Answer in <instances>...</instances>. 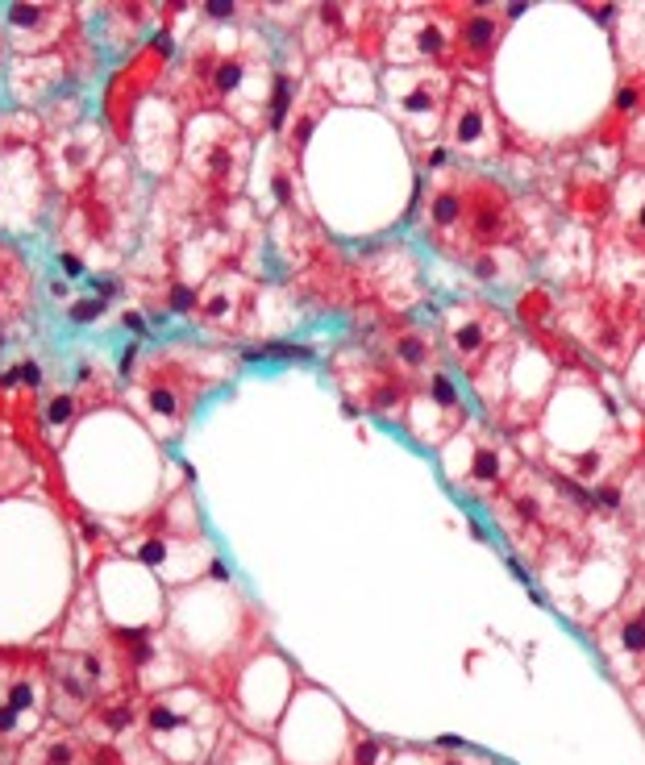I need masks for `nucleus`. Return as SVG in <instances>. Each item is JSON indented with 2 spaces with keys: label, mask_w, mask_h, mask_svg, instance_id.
Instances as JSON below:
<instances>
[{
  "label": "nucleus",
  "mask_w": 645,
  "mask_h": 765,
  "mask_svg": "<svg viewBox=\"0 0 645 765\" xmlns=\"http://www.w3.org/2000/svg\"><path fill=\"white\" fill-rule=\"evenodd\" d=\"M129 720H134V715H129V707H108V712H105V724H108L113 732L129 728Z\"/></svg>",
  "instance_id": "nucleus-31"
},
{
  "label": "nucleus",
  "mask_w": 645,
  "mask_h": 765,
  "mask_svg": "<svg viewBox=\"0 0 645 765\" xmlns=\"http://www.w3.org/2000/svg\"><path fill=\"white\" fill-rule=\"evenodd\" d=\"M392 753L396 745L387 736H375L366 728H350V741H346V765H392Z\"/></svg>",
  "instance_id": "nucleus-19"
},
{
  "label": "nucleus",
  "mask_w": 645,
  "mask_h": 765,
  "mask_svg": "<svg viewBox=\"0 0 645 765\" xmlns=\"http://www.w3.org/2000/svg\"><path fill=\"white\" fill-rule=\"evenodd\" d=\"M63 271H67V275H84V267H80V258L63 255Z\"/></svg>",
  "instance_id": "nucleus-37"
},
{
  "label": "nucleus",
  "mask_w": 645,
  "mask_h": 765,
  "mask_svg": "<svg viewBox=\"0 0 645 765\" xmlns=\"http://www.w3.org/2000/svg\"><path fill=\"white\" fill-rule=\"evenodd\" d=\"M105 304L108 300H101V296H96V300H84V304L71 308V321H96V317L105 312Z\"/></svg>",
  "instance_id": "nucleus-28"
},
{
  "label": "nucleus",
  "mask_w": 645,
  "mask_h": 765,
  "mask_svg": "<svg viewBox=\"0 0 645 765\" xmlns=\"http://www.w3.org/2000/svg\"><path fill=\"white\" fill-rule=\"evenodd\" d=\"M209 579H221V582H226V579H229L226 561H212V566H209Z\"/></svg>",
  "instance_id": "nucleus-36"
},
{
  "label": "nucleus",
  "mask_w": 645,
  "mask_h": 765,
  "mask_svg": "<svg viewBox=\"0 0 645 765\" xmlns=\"http://www.w3.org/2000/svg\"><path fill=\"white\" fill-rule=\"evenodd\" d=\"M375 358H384L392 371H400L404 379L420 383L429 371L446 366V345H441V338H434L429 329H420L417 321L384 317L379 338H375Z\"/></svg>",
  "instance_id": "nucleus-11"
},
{
  "label": "nucleus",
  "mask_w": 645,
  "mask_h": 765,
  "mask_svg": "<svg viewBox=\"0 0 645 765\" xmlns=\"http://www.w3.org/2000/svg\"><path fill=\"white\" fill-rule=\"evenodd\" d=\"M146 404H150V412H155V416L179 421V416L188 412V395L175 392V387H167V383H155V387H150V395H146Z\"/></svg>",
  "instance_id": "nucleus-20"
},
{
  "label": "nucleus",
  "mask_w": 645,
  "mask_h": 765,
  "mask_svg": "<svg viewBox=\"0 0 645 765\" xmlns=\"http://www.w3.org/2000/svg\"><path fill=\"white\" fill-rule=\"evenodd\" d=\"M67 416H71V400L67 395H59V400L51 404V412H46V421H51V425H63Z\"/></svg>",
  "instance_id": "nucleus-32"
},
{
  "label": "nucleus",
  "mask_w": 645,
  "mask_h": 765,
  "mask_svg": "<svg viewBox=\"0 0 645 765\" xmlns=\"http://www.w3.org/2000/svg\"><path fill=\"white\" fill-rule=\"evenodd\" d=\"M125 324H129V329H138V333H142V329H146V324H142L138 312H129V317H125Z\"/></svg>",
  "instance_id": "nucleus-39"
},
{
  "label": "nucleus",
  "mask_w": 645,
  "mask_h": 765,
  "mask_svg": "<svg viewBox=\"0 0 645 765\" xmlns=\"http://www.w3.org/2000/svg\"><path fill=\"white\" fill-rule=\"evenodd\" d=\"M46 762H51V765H71V762H75V748H71V745H51Z\"/></svg>",
  "instance_id": "nucleus-33"
},
{
  "label": "nucleus",
  "mask_w": 645,
  "mask_h": 765,
  "mask_svg": "<svg viewBox=\"0 0 645 765\" xmlns=\"http://www.w3.org/2000/svg\"><path fill=\"white\" fill-rule=\"evenodd\" d=\"M250 304V283H246L242 275H217L209 288H205V296H200V312H205V321L209 324H233L238 317H242V308Z\"/></svg>",
  "instance_id": "nucleus-16"
},
{
  "label": "nucleus",
  "mask_w": 645,
  "mask_h": 765,
  "mask_svg": "<svg viewBox=\"0 0 645 765\" xmlns=\"http://www.w3.org/2000/svg\"><path fill=\"white\" fill-rule=\"evenodd\" d=\"M18 715L21 712H13V707L4 703V707H0V732H13V728H18Z\"/></svg>",
  "instance_id": "nucleus-34"
},
{
  "label": "nucleus",
  "mask_w": 645,
  "mask_h": 765,
  "mask_svg": "<svg viewBox=\"0 0 645 765\" xmlns=\"http://www.w3.org/2000/svg\"><path fill=\"white\" fill-rule=\"evenodd\" d=\"M441 146L458 158H475V163H496L508 151L504 121L496 113V104L488 96V84H471L458 80L450 96V113H446V130H441Z\"/></svg>",
  "instance_id": "nucleus-6"
},
{
  "label": "nucleus",
  "mask_w": 645,
  "mask_h": 765,
  "mask_svg": "<svg viewBox=\"0 0 645 765\" xmlns=\"http://www.w3.org/2000/svg\"><path fill=\"white\" fill-rule=\"evenodd\" d=\"M621 163H625V167H645V108H642V117L628 125L625 142H621Z\"/></svg>",
  "instance_id": "nucleus-22"
},
{
  "label": "nucleus",
  "mask_w": 645,
  "mask_h": 765,
  "mask_svg": "<svg viewBox=\"0 0 645 765\" xmlns=\"http://www.w3.org/2000/svg\"><path fill=\"white\" fill-rule=\"evenodd\" d=\"M420 221H425V238L458 262L529 246V221L517 196L471 163H450L434 170Z\"/></svg>",
  "instance_id": "nucleus-1"
},
{
  "label": "nucleus",
  "mask_w": 645,
  "mask_h": 765,
  "mask_svg": "<svg viewBox=\"0 0 645 765\" xmlns=\"http://www.w3.org/2000/svg\"><path fill=\"white\" fill-rule=\"evenodd\" d=\"M608 229L645 255V167H621L616 184H612Z\"/></svg>",
  "instance_id": "nucleus-14"
},
{
  "label": "nucleus",
  "mask_w": 645,
  "mask_h": 765,
  "mask_svg": "<svg viewBox=\"0 0 645 765\" xmlns=\"http://www.w3.org/2000/svg\"><path fill=\"white\" fill-rule=\"evenodd\" d=\"M51 18H63V9H46V4H9V25H18V30H42Z\"/></svg>",
  "instance_id": "nucleus-21"
},
{
  "label": "nucleus",
  "mask_w": 645,
  "mask_h": 765,
  "mask_svg": "<svg viewBox=\"0 0 645 765\" xmlns=\"http://www.w3.org/2000/svg\"><path fill=\"white\" fill-rule=\"evenodd\" d=\"M84 670L92 674V679H96V674H101V662H96V658H84Z\"/></svg>",
  "instance_id": "nucleus-38"
},
{
  "label": "nucleus",
  "mask_w": 645,
  "mask_h": 765,
  "mask_svg": "<svg viewBox=\"0 0 645 765\" xmlns=\"http://www.w3.org/2000/svg\"><path fill=\"white\" fill-rule=\"evenodd\" d=\"M524 9L517 4H454V18H458V38H454V75L458 80H471V84H488V68L504 30L512 18H521Z\"/></svg>",
  "instance_id": "nucleus-10"
},
{
  "label": "nucleus",
  "mask_w": 645,
  "mask_h": 765,
  "mask_svg": "<svg viewBox=\"0 0 645 765\" xmlns=\"http://www.w3.org/2000/svg\"><path fill=\"white\" fill-rule=\"evenodd\" d=\"M512 338H517L512 321L488 300H450L441 308V345L462 374H471L491 350H500Z\"/></svg>",
  "instance_id": "nucleus-8"
},
{
  "label": "nucleus",
  "mask_w": 645,
  "mask_h": 765,
  "mask_svg": "<svg viewBox=\"0 0 645 765\" xmlns=\"http://www.w3.org/2000/svg\"><path fill=\"white\" fill-rule=\"evenodd\" d=\"M271 192H275V200H280L283 208H297V179H292V170L288 167L271 170Z\"/></svg>",
  "instance_id": "nucleus-23"
},
{
  "label": "nucleus",
  "mask_w": 645,
  "mask_h": 765,
  "mask_svg": "<svg viewBox=\"0 0 645 765\" xmlns=\"http://www.w3.org/2000/svg\"><path fill=\"white\" fill-rule=\"evenodd\" d=\"M446 462L450 466V483L458 492H467L471 499L491 504L496 495L508 487V478L524 466V458L517 454V445L508 433H500L496 425H471L446 445Z\"/></svg>",
  "instance_id": "nucleus-4"
},
{
  "label": "nucleus",
  "mask_w": 645,
  "mask_h": 765,
  "mask_svg": "<svg viewBox=\"0 0 645 765\" xmlns=\"http://www.w3.org/2000/svg\"><path fill=\"white\" fill-rule=\"evenodd\" d=\"M366 9L371 4H342V0H321L304 13V51L325 54V51H358V38L366 25Z\"/></svg>",
  "instance_id": "nucleus-12"
},
{
  "label": "nucleus",
  "mask_w": 645,
  "mask_h": 765,
  "mask_svg": "<svg viewBox=\"0 0 645 765\" xmlns=\"http://www.w3.org/2000/svg\"><path fill=\"white\" fill-rule=\"evenodd\" d=\"M150 728H155V732L179 728V712H171L167 703H155V707H150Z\"/></svg>",
  "instance_id": "nucleus-25"
},
{
  "label": "nucleus",
  "mask_w": 645,
  "mask_h": 765,
  "mask_svg": "<svg viewBox=\"0 0 645 765\" xmlns=\"http://www.w3.org/2000/svg\"><path fill=\"white\" fill-rule=\"evenodd\" d=\"M30 703H34V686H30V682H18V686L9 691V707H13V712H25Z\"/></svg>",
  "instance_id": "nucleus-29"
},
{
  "label": "nucleus",
  "mask_w": 645,
  "mask_h": 765,
  "mask_svg": "<svg viewBox=\"0 0 645 765\" xmlns=\"http://www.w3.org/2000/svg\"><path fill=\"white\" fill-rule=\"evenodd\" d=\"M458 75L441 68H379V101L420 146H437Z\"/></svg>",
  "instance_id": "nucleus-3"
},
{
  "label": "nucleus",
  "mask_w": 645,
  "mask_h": 765,
  "mask_svg": "<svg viewBox=\"0 0 645 765\" xmlns=\"http://www.w3.org/2000/svg\"><path fill=\"white\" fill-rule=\"evenodd\" d=\"M21 379H25L30 387H38V379H42V371H38L34 362H21Z\"/></svg>",
  "instance_id": "nucleus-35"
},
{
  "label": "nucleus",
  "mask_w": 645,
  "mask_h": 765,
  "mask_svg": "<svg viewBox=\"0 0 645 765\" xmlns=\"http://www.w3.org/2000/svg\"><path fill=\"white\" fill-rule=\"evenodd\" d=\"M138 561H142V566H163V561H167V545L158 541V537L142 541L138 545Z\"/></svg>",
  "instance_id": "nucleus-26"
},
{
  "label": "nucleus",
  "mask_w": 645,
  "mask_h": 765,
  "mask_svg": "<svg viewBox=\"0 0 645 765\" xmlns=\"http://www.w3.org/2000/svg\"><path fill=\"white\" fill-rule=\"evenodd\" d=\"M642 108H645V75L642 71H621V75H616V87H612L608 108H604L600 125L592 130V142L608 146V151H621L628 125L642 117Z\"/></svg>",
  "instance_id": "nucleus-13"
},
{
  "label": "nucleus",
  "mask_w": 645,
  "mask_h": 765,
  "mask_svg": "<svg viewBox=\"0 0 645 765\" xmlns=\"http://www.w3.org/2000/svg\"><path fill=\"white\" fill-rule=\"evenodd\" d=\"M325 108H330V92H325V87H316V84L304 87L297 113H292L288 130H283V134H288V151H292V158H300V154H304V146H309L313 130L321 125V117H325Z\"/></svg>",
  "instance_id": "nucleus-17"
},
{
  "label": "nucleus",
  "mask_w": 645,
  "mask_h": 765,
  "mask_svg": "<svg viewBox=\"0 0 645 765\" xmlns=\"http://www.w3.org/2000/svg\"><path fill=\"white\" fill-rule=\"evenodd\" d=\"M333 374L342 383L346 400L363 404L366 412H375L379 421L404 425V412L413 400V379H404L400 371H392L384 358H375V350H350V354L333 358Z\"/></svg>",
  "instance_id": "nucleus-7"
},
{
  "label": "nucleus",
  "mask_w": 645,
  "mask_h": 765,
  "mask_svg": "<svg viewBox=\"0 0 645 765\" xmlns=\"http://www.w3.org/2000/svg\"><path fill=\"white\" fill-rule=\"evenodd\" d=\"M196 304H200V296H196L188 283H175V288H171V308H175V312H193Z\"/></svg>",
  "instance_id": "nucleus-27"
},
{
  "label": "nucleus",
  "mask_w": 645,
  "mask_h": 765,
  "mask_svg": "<svg viewBox=\"0 0 645 765\" xmlns=\"http://www.w3.org/2000/svg\"><path fill=\"white\" fill-rule=\"evenodd\" d=\"M238 13V4H229V0H209L205 4V18H212V21H229Z\"/></svg>",
  "instance_id": "nucleus-30"
},
{
  "label": "nucleus",
  "mask_w": 645,
  "mask_h": 765,
  "mask_svg": "<svg viewBox=\"0 0 645 765\" xmlns=\"http://www.w3.org/2000/svg\"><path fill=\"white\" fill-rule=\"evenodd\" d=\"M196 170H200V179L212 184L217 192H229V187L238 184V175H242V137L238 134L209 137L205 151H200Z\"/></svg>",
  "instance_id": "nucleus-15"
},
{
  "label": "nucleus",
  "mask_w": 645,
  "mask_h": 765,
  "mask_svg": "<svg viewBox=\"0 0 645 765\" xmlns=\"http://www.w3.org/2000/svg\"><path fill=\"white\" fill-rule=\"evenodd\" d=\"M117 637H122L125 645H129V653H134V662H138V665L150 662V653H155V645H150V632H146V629H122Z\"/></svg>",
  "instance_id": "nucleus-24"
},
{
  "label": "nucleus",
  "mask_w": 645,
  "mask_h": 765,
  "mask_svg": "<svg viewBox=\"0 0 645 765\" xmlns=\"http://www.w3.org/2000/svg\"><path fill=\"white\" fill-rule=\"evenodd\" d=\"M467 421H471V409H467V400H462L458 379H454L446 366H437V371H429L420 379L417 387H413L408 412H404L408 437L420 445H429V449H437V445L446 449V445L467 428Z\"/></svg>",
  "instance_id": "nucleus-9"
},
{
  "label": "nucleus",
  "mask_w": 645,
  "mask_h": 765,
  "mask_svg": "<svg viewBox=\"0 0 645 765\" xmlns=\"http://www.w3.org/2000/svg\"><path fill=\"white\" fill-rule=\"evenodd\" d=\"M297 75L292 71H275L271 75V92H267V113H262V125L271 130V134H283L288 130V121H292V113H297Z\"/></svg>",
  "instance_id": "nucleus-18"
},
{
  "label": "nucleus",
  "mask_w": 645,
  "mask_h": 765,
  "mask_svg": "<svg viewBox=\"0 0 645 765\" xmlns=\"http://www.w3.org/2000/svg\"><path fill=\"white\" fill-rule=\"evenodd\" d=\"M488 508L508 533V541L529 561L545 566V558H554L559 549L575 545L579 533H587V511L595 504L579 483L562 478L559 471L524 462Z\"/></svg>",
  "instance_id": "nucleus-2"
},
{
  "label": "nucleus",
  "mask_w": 645,
  "mask_h": 765,
  "mask_svg": "<svg viewBox=\"0 0 645 765\" xmlns=\"http://www.w3.org/2000/svg\"><path fill=\"white\" fill-rule=\"evenodd\" d=\"M458 18L454 4H396L379 68H441L454 71Z\"/></svg>",
  "instance_id": "nucleus-5"
},
{
  "label": "nucleus",
  "mask_w": 645,
  "mask_h": 765,
  "mask_svg": "<svg viewBox=\"0 0 645 765\" xmlns=\"http://www.w3.org/2000/svg\"><path fill=\"white\" fill-rule=\"evenodd\" d=\"M429 765H471V762H462V757H441V762H429Z\"/></svg>",
  "instance_id": "nucleus-40"
}]
</instances>
